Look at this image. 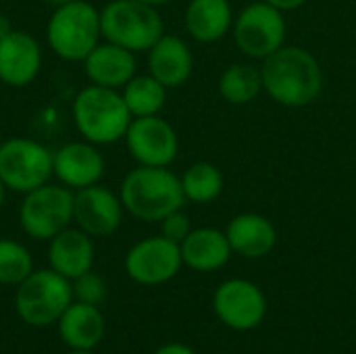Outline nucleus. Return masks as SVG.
Segmentation results:
<instances>
[{
  "label": "nucleus",
  "mask_w": 356,
  "mask_h": 354,
  "mask_svg": "<svg viewBox=\"0 0 356 354\" xmlns=\"http://www.w3.org/2000/svg\"><path fill=\"white\" fill-rule=\"evenodd\" d=\"M71 115L81 138L96 146H106L123 140L134 119L121 96V90H111L94 83L81 88L75 94Z\"/></svg>",
  "instance_id": "7ed1b4c3"
},
{
  "label": "nucleus",
  "mask_w": 356,
  "mask_h": 354,
  "mask_svg": "<svg viewBox=\"0 0 356 354\" xmlns=\"http://www.w3.org/2000/svg\"><path fill=\"white\" fill-rule=\"evenodd\" d=\"M121 96L131 113V117H150L159 115L167 102V88L152 77L150 73L146 75H134L123 88Z\"/></svg>",
  "instance_id": "b1692460"
},
{
  "label": "nucleus",
  "mask_w": 356,
  "mask_h": 354,
  "mask_svg": "<svg viewBox=\"0 0 356 354\" xmlns=\"http://www.w3.org/2000/svg\"><path fill=\"white\" fill-rule=\"evenodd\" d=\"M96 259V248L92 236L79 227H67L48 240V265L52 271L60 273L67 280H75L92 271Z\"/></svg>",
  "instance_id": "dca6fc26"
},
{
  "label": "nucleus",
  "mask_w": 356,
  "mask_h": 354,
  "mask_svg": "<svg viewBox=\"0 0 356 354\" xmlns=\"http://www.w3.org/2000/svg\"><path fill=\"white\" fill-rule=\"evenodd\" d=\"M102 40L131 52H148L165 33V23L156 6L138 0H111L100 10Z\"/></svg>",
  "instance_id": "39448f33"
},
{
  "label": "nucleus",
  "mask_w": 356,
  "mask_h": 354,
  "mask_svg": "<svg viewBox=\"0 0 356 354\" xmlns=\"http://www.w3.org/2000/svg\"><path fill=\"white\" fill-rule=\"evenodd\" d=\"M138 2H144V4H150V6H163V4H167V2H171V0H138Z\"/></svg>",
  "instance_id": "2f4dec72"
},
{
  "label": "nucleus",
  "mask_w": 356,
  "mask_h": 354,
  "mask_svg": "<svg viewBox=\"0 0 356 354\" xmlns=\"http://www.w3.org/2000/svg\"><path fill=\"white\" fill-rule=\"evenodd\" d=\"M213 311L223 325L236 332H250L263 323L267 315V298L257 284L234 277L219 284L215 290Z\"/></svg>",
  "instance_id": "f8f14e48"
},
{
  "label": "nucleus",
  "mask_w": 356,
  "mask_h": 354,
  "mask_svg": "<svg viewBox=\"0 0 356 354\" xmlns=\"http://www.w3.org/2000/svg\"><path fill=\"white\" fill-rule=\"evenodd\" d=\"M71 288H73V300L94 305V307H100L106 300V294H108L104 277L94 273V271H88V273L75 277L71 282Z\"/></svg>",
  "instance_id": "bb28decb"
},
{
  "label": "nucleus",
  "mask_w": 356,
  "mask_h": 354,
  "mask_svg": "<svg viewBox=\"0 0 356 354\" xmlns=\"http://www.w3.org/2000/svg\"><path fill=\"white\" fill-rule=\"evenodd\" d=\"M52 152L31 138H8L0 144V179L6 190L27 194L52 177Z\"/></svg>",
  "instance_id": "6e6552de"
},
{
  "label": "nucleus",
  "mask_w": 356,
  "mask_h": 354,
  "mask_svg": "<svg viewBox=\"0 0 356 354\" xmlns=\"http://www.w3.org/2000/svg\"><path fill=\"white\" fill-rule=\"evenodd\" d=\"M106 163L96 144L88 140L67 142L52 152V173L58 184L77 192L81 188L100 184Z\"/></svg>",
  "instance_id": "4468645a"
},
{
  "label": "nucleus",
  "mask_w": 356,
  "mask_h": 354,
  "mask_svg": "<svg viewBox=\"0 0 356 354\" xmlns=\"http://www.w3.org/2000/svg\"><path fill=\"white\" fill-rule=\"evenodd\" d=\"M119 198L125 213L146 223H159L188 202L181 179L169 167L146 165H138L123 177Z\"/></svg>",
  "instance_id": "f03ea898"
},
{
  "label": "nucleus",
  "mask_w": 356,
  "mask_h": 354,
  "mask_svg": "<svg viewBox=\"0 0 356 354\" xmlns=\"http://www.w3.org/2000/svg\"><path fill=\"white\" fill-rule=\"evenodd\" d=\"M42 69V48L38 40L23 31L13 29L0 40V81L13 88L29 86Z\"/></svg>",
  "instance_id": "2eb2a0df"
},
{
  "label": "nucleus",
  "mask_w": 356,
  "mask_h": 354,
  "mask_svg": "<svg viewBox=\"0 0 356 354\" xmlns=\"http://www.w3.org/2000/svg\"><path fill=\"white\" fill-rule=\"evenodd\" d=\"M181 261L198 273H211L227 265L232 252L225 232L217 227H196L179 244Z\"/></svg>",
  "instance_id": "412c9836"
},
{
  "label": "nucleus",
  "mask_w": 356,
  "mask_h": 354,
  "mask_svg": "<svg viewBox=\"0 0 356 354\" xmlns=\"http://www.w3.org/2000/svg\"><path fill=\"white\" fill-rule=\"evenodd\" d=\"M75 192L63 184H44L23 194L19 207L21 230L38 242H48L73 223Z\"/></svg>",
  "instance_id": "0eeeda50"
},
{
  "label": "nucleus",
  "mask_w": 356,
  "mask_h": 354,
  "mask_svg": "<svg viewBox=\"0 0 356 354\" xmlns=\"http://www.w3.org/2000/svg\"><path fill=\"white\" fill-rule=\"evenodd\" d=\"M33 271V257L17 240L0 238V286H19Z\"/></svg>",
  "instance_id": "a878e982"
},
{
  "label": "nucleus",
  "mask_w": 356,
  "mask_h": 354,
  "mask_svg": "<svg viewBox=\"0 0 356 354\" xmlns=\"http://www.w3.org/2000/svg\"><path fill=\"white\" fill-rule=\"evenodd\" d=\"M263 92L277 104L302 108L313 104L323 90V69L313 52L300 46H282L261 61Z\"/></svg>",
  "instance_id": "f257e3e1"
},
{
  "label": "nucleus",
  "mask_w": 356,
  "mask_h": 354,
  "mask_svg": "<svg viewBox=\"0 0 356 354\" xmlns=\"http://www.w3.org/2000/svg\"><path fill=\"white\" fill-rule=\"evenodd\" d=\"M44 2H48L50 6H60V4H65V2H71V0H44Z\"/></svg>",
  "instance_id": "72a5a7b5"
},
{
  "label": "nucleus",
  "mask_w": 356,
  "mask_h": 354,
  "mask_svg": "<svg viewBox=\"0 0 356 354\" xmlns=\"http://www.w3.org/2000/svg\"><path fill=\"white\" fill-rule=\"evenodd\" d=\"M194 69L190 46L171 33H163L148 50V73L156 77L167 90L184 86Z\"/></svg>",
  "instance_id": "a211bd4d"
},
{
  "label": "nucleus",
  "mask_w": 356,
  "mask_h": 354,
  "mask_svg": "<svg viewBox=\"0 0 356 354\" xmlns=\"http://www.w3.org/2000/svg\"><path fill=\"white\" fill-rule=\"evenodd\" d=\"M56 332L69 351H94L104 338L106 321L98 307L73 300L56 321Z\"/></svg>",
  "instance_id": "6ab92c4d"
},
{
  "label": "nucleus",
  "mask_w": 356,
  "mask_h": 354,
  "mask_svg": "<svg viewBox=\"0 0 356 354\" xmlns=\"http://www.w3.org/2000/svg\"><path fill=\"white\" fill-rule=\"evenodd\" d=\"M46 38L50 50L69 63H83V58L100 44V10L88 0H71L54 6Z\"/></svg>",
  "instance_id": "20e7f679"
},
{
  "label": "nucleus",
  "mask_w": 356,
  "mask_h": 354,
  "mask_svg": "<svg viewBox=\"0 0 356 354\" xmlns=\"http://www.w3.org/2000/svg\"><path fill=\"white\" fill-rule=\"evenodd\" d=\"M179 179H181L186 200L194 204H209L217 200L225 186L223 173L219 171V167L207 161H198L190 165Z\"/></svg>",
  "instance_id": "393cba45"
},
{
  "label": "nucleus",
  "mask_w": 356,
  "mask_h": 354,
  "mask_svg": "<svg viewBox=\"0 0 356 354\" xmlns=\"http://www.w3.org/2000/svg\"><path fill=\"white\" fill-rule=\"evenodd\" d=\"M159 223H161V236H165L167 240L177 242V244H181V242L186 240V236L194 230L192 223H190V217L184 213V209L169 213V215H167L163 221H159Z\"/></svg>",
  "instance_id": "cd10ccee"
},
{
  "label": "nucleus",
  "mask_w": 356,
  "mask_h": 354,
  "mask_svg": "<svg viewBox=\"0 0 356 354\" xmlns=\"http://www.w3.org/2000/svg\"><path fill=\"white\" fill-rule=\"evenodd\" d=\"M234 8L229 0H190L184 23L188 33L200 44H215L234 27Z\"/></svg>",
  "instance_id": "4be33fe9"
},
{
  "label": "nucleus",
  "mask_w": 356,
  "mask_h": 354,
  "mask_svg": "<svg viewBox=\"0 0 356 354\" xmlns=\"http://www.w3.org/2000/svg\"><path fill=\"white\" fill-rule=\"evenodd\" d=\"M123 202L111 188L94 184L75 192L73 223L92 238L113 236L123 223Z\"/></svg>",
  "instance_id": "ddd939ff"
},
{
  "label": "nucleus",
  "mask_w": 356,
  "mask_h": 354,
  "mask_svg": "<svg viewBox=\"0 0 356 354\" xmlns=\"http://www.w3.org/2000/svg\"><path fill=\"white\" fill-rule=\"evenodd\" d=\"M67 354H96L94 351H69Z\"/></svg>",
  "instance_id": "f704fd0d"
},
{
  "label": "nucleus",
  "mask_w": 356,
  "mask_h": 354,
  "mask_svg": "<svg viewBox=\"0 0 356 354\" xmlns=\"http://www.w3.org/2000/svg\"><path fill=\"white\" fill-rule=\"evenodd\" d=\"M4 194H6V188H4V184H2V179H0V209H2V204H4Z\"/></svg>",
  "instance_id": "473e14b6"
},
{
  "label": "nucleus",
  "mask_w": 356,
  "mask_h": 354,
  "mask_svg": "<svg viewBox=\"0 0 356 354\" xmlns=\"http://www.w3.org/2000/svg\"><path fill=\"white\" fill-rule=\"evenodd\" d=\"M136 52L106 40L100 42L83 58V71L88 81L111 90H121L136 75Z\"/></svg>",
  "instance_id": "f3484780"
},
{
  "label": "nucleus",
  "mask_w": 356,
  "mask_h": 354,
  "mask_svg": "<svg viewBox=\"0 0 356 354\" xmlns=\"http://www.w3.org/2000/svg\"><path fill=\"white\" fill-rule=\"evenodd\" d=\"M13 29H15V27H13L10 19H8L6 15H2V13H0V40H2L4 35H8Z\"/></svg>",
  "instance_id": "7c9ffc66"
},
{
  "label": "nucleus",
  "mask_w": 356,
  "mask_h": 354,
  "mask_svg": "<svg viewBox=\"0 0 356 354\" xmlns=\"http://www.w3.org/2000/svg\"><path fill=\"white\" fill-rule=\"evenodd\" d=\"M225 236L229 240L232 252L244 259H263L273 252L277 244L275 225L259 213H240L227 227Z\"/></svg>",
  "instance_id": "aec40b11"
},
{
  "label": "nucleus",
  "mask_w": 356,
  "mask_h": 354,
  "mask_svg": "<svg viewBox=\"0 0 356 354\" xmlns=\"http://www.w3.org/2000/svg\"><path fill=\"white\" fill-rule=\"evenodd\" d=\"M181 248L165 236H150L136 242L125 255V273L140 286L171 282L181 269Z\"/></svg>",
  "instance_id": "9d476101"
},
{
  "label": "nucleus",
  "mask_w": 356,
  "mask_h": 354,
  "mask_svg": "<svg viewBox=\"0 0 356 354\" xmlns=\"http://www.w3.org/2000/svg\"><path fill=\"white\" fill-rule=\"evenodd\" d=\"M288 23L284 10L267 4L265 0L246 4L234 19V42L248 58L265 61L280 50L286 42Z\"/></svg>",
  "instance_id": "1a4fd4ad"
},
{
  "label": "nucleus",
  "mask_w": 356,
  "mask_h": 354,
  "mask_svg": "<svg viewBox=\"0 0 356 354\" xmlns=\"http://www.w3.org/2000/svg\"><path fill=\"white\" fill-rule=\"evenodd\" d=\"M219 94L225 102L234 106L250 104L263 92V75L261 67L250 63H232L219 75Z\"/></svg>",
  "instance_id": "5701e85b"
},
{
  "label": "nucleus",
  "mask_w": 356,
  "mask_h": 354,
  "mask_svg": "<svg viewBox=\"0 0 356 354\" xmlns=\"http://www.w3.org/2000/svg\"><path fill=\"white\" fill-rule=\"evenodd\" d=\"M73 303L71 280L48 269H33L15 290V311L31 328L56 325Z\"/></svg>",
  "instance_id": "423d86ee"
},
{
  "label": "nucleus",
  "mask_w": 356,
  "mask_h": 354,
  "mask_svg": "<svg viewBox=\"0 0 356 354\" xmlns=\"http://www.w3.org/2000/svg\"><path fill=\"white\" fill-rule=\"evenodd\" d=\"M123 140L131 159L146 167H169L179 152L177 131L161 115L134 117Z\"/></svg>",
  "instance_id": "9b49d317"
},
{
  "label": "nucleus",
  "mask_w": 356,
  "mask_h": 354,
  "mask_svg": "<svg viewBox=\"0 0 356 354\" xmlns=\"http://www.w3.org/2000/svg\"><path fill=\"white\" fill-rule=\"evenodd\" d=\"M265 2L286 13V10H296V8H300L307 0H265Z\"/></svg>",
  "instance_id": "c756f323"
},
{
  "label": "nucleus",
  "mask_w": 356,
  "mask_h": 354,
  "mask_svg": "<svg viewBox=\"0 0 356 354\" xmlns=\"http://www.w3.org/2000/svg\"><path fill=\"white\" fill-rule=\"evenodd\" d=\"M152 354H196L190 346L186 344H179V342H171V344H165L161 348H156Z\"/></svg>",
  "instance_id": "c85d7f7f"
}]
</instances>
